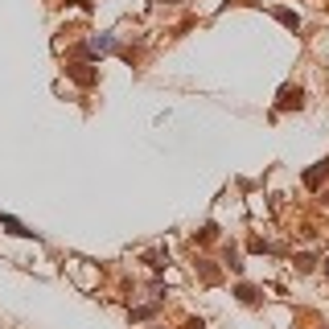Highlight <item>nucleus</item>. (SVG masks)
<instances>
[{
  "instance_id": "nucleus-1",
  "label": "nucleus",
  "mask_w": 329,
  "mask_h": 329,
  "mask_svg": "<svg viewBox=\"0 0 329 329\" xmlns=\"http://www.w3.org/2000/svg\"><path fill=\"white\" fill-rule=\"evenodd\" d=\"M0 222H4V227H8V230H13V234H29V230H25V227H21V222H17V218H8V214H0Z\"/></svg>"
}]
</instances>
